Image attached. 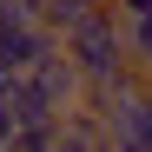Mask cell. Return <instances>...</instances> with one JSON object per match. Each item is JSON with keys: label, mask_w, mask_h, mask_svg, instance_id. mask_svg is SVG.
I'll return each instance as SVG.
<instances>
[{"label": "cell", "mask_w": 152, "mask_h": 152, "mask_svg": "<svg viewBox=\"0 0 152 152\" xmlns=\"http://www.w3.org/2000/svg\"><path fill=\"white\" fill-rule=\"evenodd\" d=\"M126 46H132V60L152 66V7L145 13H126Z\"/></svg>", "instance_id": "1"}]
</instances>
